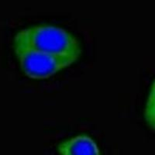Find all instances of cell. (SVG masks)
Instances as JSON below:
<instances>
[{
    "label": "cell",
    "mask_w": 155,
    "mask_h": 155,
    "mask_svg": "<svg viewBox=\"0 0 155 155\" xmlns=\"http://www.w3.org/2000/svg\"><path fill=\"white\" fill-rule=\"evenodd\" d=\"M149 127H150V128L152 129V130H155V121L153 122L152 124H150V125H149Z\"/></svg>",
    "instance_id": "cell-5"
},
{
    "label": "cell",
    "mask_w": 155,
    "mask_h": 155,
    "mask_svg": "<svg viewBox=\"0 0 155 155\" xmlns=\"http://www.w3.org/2000/svg\"><path fill=\"white\" fill-rule=\"evenodd\" d=\"M145 120L148 125L155 121V81L153 82L144 109Z\"/></svg>",
    "instance_id": "cell-4"
},
{
    "label": "cell",
    "mask_w": 155,
    "mask_h": 155,
    "mask_svg": "<svg viewBox=\"0 0 155 155\" xmlns=\"http://www.w3.org/2000/svg\"><path fill=\"white\" fill-rule=\"evenodd\" d=\"M19 67L25 75L32 79H46L71 65L78 58L55 56L41 51L15 48Z\"/></svg>",
    "instance_id": "cell-2"
},
{
    "label": "cell",
    "mask_w": 155,
    "mask_h": 155,
    "mask_svg": "<svg viewBox=\"0 0 155 155\" xmlns=\"http://www.w3.org/2000/svg\"><path fill=\"white\" fill-rule=\"evenodd\" d=\"M61 155H101L96 143L86 134H81L58 145Z\"/></svg>",
    "instance_id": "cell-3"
},
{
    "label": "cell",
    "mask_w": 155,
    "mask_h": 155,
    "mask_svg": "<svg viewBox=\"0 0 155 155\" xmlns=\"http://www.w3.org/2000/svg\"><path fill=\"white\" fill-rule=\"evenodd\" d=\"M13 48H25L55 56L78 58L81 48L78 39L61 27L41 24L23 29L13 38Z\"/></svg>",
    "instance_id": "cell-1"
}]
</instances>
